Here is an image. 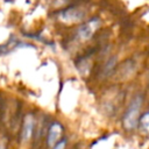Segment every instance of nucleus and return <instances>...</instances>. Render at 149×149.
Masks as SVG:
<instances>
[{"label": "nucleus", "instance_id": "obj_7", "mask_svg": "<svg viewBox=\"0 0 149 149\" xmlns=\"http://www.w3.org/2000/svg\"><path fill=\"white\" fill-rule=\"evenodd\" d=\"M65 146H66V141L65 140H62V141H58L52 147V149H65Z\"/></svg>", "mask_w": 149, "mask_h": 149}, {"label": "nucleus", "instance_id": "obj_4", "mask_svg": "<svg viewBox=\"0 0 149 149\" xmlns=\"http://www.w3.org/2000/svg\"><path fill=\"white\" fill-rule=\"evenodd\" d=\"M33 130H34V118L31 114H28L23 120L22 130H21V141L28 142L31 139Z\"/></svg>", "mask_w": 149, "mask_h": 149}, {"label": "nucleus", "instance_id": "obj_6", "mask_svg": "<svg viewBox=\"0 0 149 149\" xmlns=\"http://www.w3.org/2000/svg\"><path fill=\"white\" fill-rule=\"evenodd\" d=\"M140 126H141V128L144 132L149 133V111L141 116V119H140Z\"/></svg>", "mask_w": 149, "mask_h": 149}, {"label": "nucleus", "instance_id": "obj_2", "mask_svg": "<svg viewBox=\"0 0 149 149\" xmlns=\"http://www.w3.org/2000/svg\"><path fill=\"white\" fill-rule=\"evenodd\" d=\"M99 24H100L99 19H92V20L87 21L86 23H84L83 26L79 27V29L77 31V37L81 41L90 40L93 36V34L95 33V30L98 29Z\"/></svg>", "mask_w": 149, "mask_h": 149}, {"label": "nucleus", "instance_id": "obj_5", "mask_svg": "<svg viewBox=\"0 0 149 149\" xmlns=\"http://www.w3.org/2000/svg\"><path fill=\"white\" fill-rule=\"evenodd\" d=\"M62 132H63V128L59 123H52L50 126L49 132H48V139H47L49 147H54L59 141L62 136Z\"/></svg>", "mask_w": 149, "mask_h": 149}, {"label": "nucleus", "instance_id": "obj_8", "mask_svg": "<svg viewBox=\"0 0 149 149\" xmlns=\"http://www.w3.org/2000/svg\"><path fill=\"white\" fill-rule=\"evenodd\" d=\"M0 149H5V144L2 142H0Z\"/></svg>", "mask_w": 149, "mask_h": 149}, {"label": "nucleus", "instance_id": "obj_3", "mask_svg": "<svg viewBox=\"0 0 149 149\" xmlns=\"http://www.w3.org/2000/svg\"><path fill=\"white\" fill-rule=\"evenodd\" d=\"M84 16H85V12L78 7H72L59 13V20L66 23L79 22Z\"/></svg>", "mask_w": 149, "mask_h": 149}, {"label": "nucleus", "instance_id": "obj_1", "mask_svg": "<svg viewBox=\"0 0 149 149\" xmlns=\"http://www.w3.org/2000/svg\"><path fill=\"white\" fill-rule=\"evenodd\" d=\"M141 106H142V98L140 95H136L132 100V102L123 116V126L127 129L132 130V129L136 128V126L139 123V114H140Z\"/></svg>", "mask_w": 149, "mask_h": 149}]
</instances>
